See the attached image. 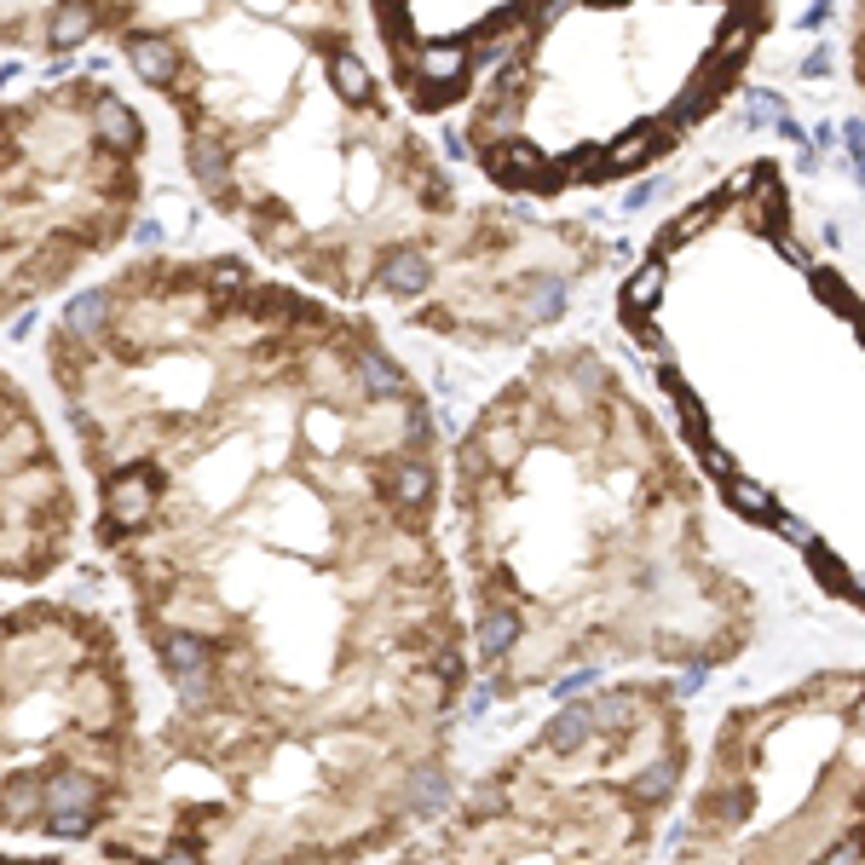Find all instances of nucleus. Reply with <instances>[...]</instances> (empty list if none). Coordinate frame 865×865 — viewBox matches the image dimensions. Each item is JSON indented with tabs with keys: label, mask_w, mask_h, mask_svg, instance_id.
<instances>
[{
	"label": "nucleus",
	"mask_w": 865,
	"mask_h": 865,
	"mask_svg": "<svg viewBox=\"0 0 865 865\" xmlns=\"http://www.w3.org/2000/svg\"><path fill=\"white\" fill-rule=\"evenodd\" d=\"M110 41L173 105L208 208L272 266L461 347L566 307L577 237L461 203L358 52L352 0H116Z\"/></svg>",
	"instance_id": "obj_1"
},
{
	"label": "nucleus",
	"mask_w": 865,
	"mask_h": 865,
	"mask_svg": "<svg viewBox=\"0 0 865 865\" xmlns=\"http://www.w3.org/2000/svg\"><path fill=\"white\" fill-rule=\"evenodd\" d=\"M450 502L473 670L502 698L617 663L716 670L756 640L698 473L594 347H542L479 405Z\"/></svg>",
	"instance_id": "obj_2"
},
{
	"label": "nucleus",
	"mask_w": 865,
	"mask_h": 865,
	"mask_svg": "<svg viewBox=\"0 0 865 865\" xmlns=\"http://www.w3.org/2000/svg\"><path fill=\"white\" fill-rule=\"evenodd\" d=\"M761 0H554L473 98L502 191L560 196L652 168L738 82Z\"/></svg>",
	"instance_id": "obj_3"
},
{
	"label": "nucleus",
	"mask_w": 865,
	"mask_h": 865,
	"mask_svg": "<svg viewBox=\"0 0 865 865\" xmlns=\"http://www.w3.org/2000/svg\"><path fill=\"white\" fill-rule=\"evenodd\" d=\"M693 768L658 681L572 698L387 865H647Z\"/></svg>",
	"instance_id": "obj_4"
},
{
	"label": "nucleus",
	"mask_w": 865,
	"mask_h": 865,
	"mask_svg": "<svg viewBox=\"0 0 865 865\" xmlns=\"http://www.w3.org/2000/svg\"><path fill=\"white\" fill-rule=\"evenodd\" d=\"M675 865H865V670L721 716Z\"/></svg>",
	"instance_id": "obj_5"
},
{
	"label": "nucleus",
	"mask_w": 865,
	"mask_h": 865,
	"mask_svg": "<svg viewBox=\"0 0 865 865\" xmlns=\"http://www.w3.org/2000/svg\"><path fill=\"white\" fill-rule=\"evenodd\" d=\"M145 721L116 623L82 600L7 612V837L105 842L145 768Z\"/></svg>",
	"instance_id": "obj_6"
},
{
	"label": "nucleus",
	"mask_w": 865,
	"mask_h": 865,
	"mask_svg": "<svg viewBox=\"0 0 865 865\" xmlns=\"http://www.w3.org/2000/svg\"><path fill=\"white\" fill-rule=\"evenodd\" d=\"M145 208V122L98 75L7 105V312L75 284Z\"/></svg>",
	"instance_id": "obj_7"
},
{
	"label": "nucleus",
	"mask_w": 865,
	"mask_h": 865,
	"mask_svg": "<svg viewBox=\"0 0 865 865\" xmlns=\"http://www.w3.org/2000/svg\"><path fill=\"white\" fill-rule=\"evenodd\" d=\"M549 0H370L387 75L410 110H450L479 87V64L526 35Z\"/></svg>",
	"instance_id": "obj_8"
},
{
	"label": "nucleus",
	"mask_w": 865,
	"mask_h": 865,
	"mask_svg": "<svg viewBox=\"0 0 865 865\" xmlns=\"http://www.w3.org/2000/svg\"><path fill=\"white\" fill-rule=\"evenodd\" d=\"M82 508L35 398L7 375V582L41 589L75 560Z\"/></svg>",
	"instance_id": "obj_9"
},
{
	"label": "nucleus",
	"mask_w": 865,
	"mask_h": 865,
	"mask_svg": "<svg viewBox=\"0 0 865 865\" xmlns=\"http://www.w3.org/2000/svg\"><path fill=\"white\" fill-rule=\"evenodd\" d=\"M116 0H7V47L29 58L75 52L93 35H110Z\"/></svg>",
	"instance_id": "obj_10"
},
{
	"label": "nucleus",
	"mask_w": 865,
	"mask_h": 865,
	"mask_svg": "<svg viewBox=\"0 0 865 865\" xmlns=\"http://www.w3.org/2000/svg\"><path fill=\"white\" fill-rule=\"evenodd\" d=\"M849 70H854V87L865 98V0L849 7Z\"/></svg>",
	"instance_id": "obj_11"
},
{
	"label": "nucleus",
	"mask_w": 865,
	"mask_h": 865,
	"mask_svg": "<svg viewBox=\"0 0 865 865\" xmlns=\"http://www.w3.org/2000/svg\"><path fill=\"white\" fill-rule=\"evenodd\" d=\"M7 865H70V860H47V854H7Z\"/></svg>",
	"instance_id": "obj_12"
}]
</instances>
